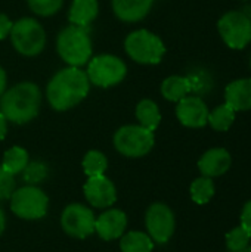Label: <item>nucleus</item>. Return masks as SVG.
I'll return each instance as SVG.
<instances>
[{
	"mask_svg": "<svg viewBox=\"0 0 251 252\" xmlns=\"http://www.w3.org/2000/svg\"><path fill=\"white\" fill-rule=\"evenodd\" d=\"M217 30L231 49H244L251 41V19L240 10L226 12L217 22Z\"/></svg>",
	"mask_w": 251,
	"mask_h": 252,
	"instance_id": "9",
	"label": "nucleus"
},
{
	"mask_svg": "<svg viewBox=\"0 0 251 252\" xmlns=\"http://www.w3.org/2000/svg\"><path fill=\"white\" fill-rule=\"evenodd\" d=\"M27 3L34 13L40 16H50L61 9L64 0H27Z\"/></svg>",
	"mask_w": 251,
	"mask_h": 252,
	"instance_id": "28",
	"label": "nucleus"
},
{
	"mask_svg": "<svg viewBox=\"0 0 251 252\" xmlns=\"http://www.w3.org/2000/svg\"><path fill=\"white\" fill-rule=\"evenodd\" d=\"M225 103L235 112L251 109V78H240L229 83L225 89Z\"/></svg>",
	"mask_w": 251,
	"mask_h": 252,
	"instance_id": "16",
	"label": "nucleus"
},
{
	"mask_svg": "<svg viewBox=\"0 0 251 252\" xmlns=\"http://www.w3.org/2000/svg\"><path fill=\"white\" fill-rule=\"evenodd\" d=\"M41 93L37 84L31 81L18 83L9 90H4L0 99V112L7 121L25 124L34 120L38 114Z\"/></svg>",
	"mask_w": 251,
	"mask_h": 252,
	"instance_id": "2",
	"label": "nucleus"
},
{
	"mask_svg": "<svg viewBox=\"0 0 251 252\" xmlns=\"http://www.w3.org/2000/svg\"><path fill=\"white\" fill-rule=\"evenodd\" d=\"M28 164V152L21 146H13L7 149L3 155L1 167L12 176L19 174Z\"/></svg>",
	"mask_w": 251,
	"mask_h": 252,
	"instance_id": "22",
	"label": "nucleus"
},
{
	"mask_svg": "<svg viewBox=\"0 0 251 252\" xmlns=\"http://www.w3.org/2000/svg\"><path fill=\"white\" fill-rule=\"evenodd\" d=\"M3 230H4V213L0 208V235L3 233Z\"/></svg>",
	"mask_w": 251,
	"mask_h": 252,
	"instance_id": "34",
	"label": "nucleus"
},
{
	"mask_svg": "<svg viewBox=\"0 0 251 252\" xmlns=\"http://www.w3.org/2000/svg\"><path fill=\"white\" fill-rule=\"evenodd\" d=\"M95 223L96 219L93 216V211L81 204L68 205L61 217V226L65 233L77 239H84L90 236L95 232Z\"/></svg>",
	"mask_w": 251,
	"mask_h": 252,
	"instance_id": "10",
	"label": "nucleus"
},
{
	"mask_svg": "<svg viewBox=\"0 0 251 252\" xmlns=\"http://www.w3.org/2000/svg\"><path fill=\"white\" fill-rule=\"evenodd\" d=\"M215 195V183L210 177H200L195 179L191 185V198L195 204L204 205L210 202Z\"/></svg>",
	"mask_w": 251,
	"mask_h": 252,
	"instance_id": "24",
	"label": "nucleus"
},
{
	"mask_svg": "<svg viewBox=\"0 0 251 252\" xmlns=\"http://www.w3.org/2000/svg\"><path fill=\"white\" fill-rule=\"evenodd\" d=\"M146 229L149 238L157 244H166L175 232V214L164 204H152L146 211Z\"/></svg>",
	"mask_w": 251,
	"mask_h": 252,
	"instance_id": "11",
	"label": "nucleus"
},
{
	"mask_svg": "<svg viewBox=\"0 0 251 252\" xmlns=\"http://www.w3.org/2000/svg\"><path fill=\"white\" fill-rule=\"evenodd\" d=\"M235 121V111L228 105L222 103L209 112V124L216 131H226Z\"/></svg>",
	"mask_w": 251,
	"mask_h": 252,
	"instance_id": "23",
	"label": "nucleus"
},
{
	"mask_svg": "<svg viewBox=\"0 0 251 252\" xmlns=\"http://www.w3.org/2000/svg\"><path fill=\"white\" fill-rule=\"evenodd\" d=\"M152 4L154 0H112V10L120 21L138 22L149 13Z\"/></svg>",
	"mask_w": 251,
	"mask_h": 252,
	"instance_id": "17",
	"label": "nucleus"
},
{
	"mask_svg": "<svg viewBox=\"0 0 251 252\" xmlns=\"http://www.w3.org/2000/svg\"><path fill=\"white\" fill-rule=\"evenodd\" d=\"M250 252H251V247H250Z\"/></svg>",
	"mask_w": 251,
	"mask_h": 252,
	"instance_id": "36",
	"label": "nucleus"
},
{
	"mask_svg": "<svg viewBox=\"0 0 251 252\" xmlns=\"http://www.w3.org/2000/svg\"><path fill=\"white\" fill-rule=\"evenodd\" d=\"M7 120L4 118V115L0 112V140H3L4 139V136H6V133H7V123H6Z\"/></svg>",
	"mask_w": 251,
	"mask_h": 252,
	"instance_id": "32",
	"label": "nucleus"
},
{
	"mask_svg": "<svg viewBox=\"0 0 251 252\" xmlns=\"http://www.w3.org/2000/svg\"><path fill=\"white\" fill-rule=\"evenodd\" d=\"M250 68H251V58H250Z\"/></svg>",
	"mask_w": 251,
	"mask_h": 252,
	"instance_id": "35",
	"label": "nucleus"
},
{
	"mask_svg": "<svg viewBox=\"0 0 251 252\" xmlns=\"http://www.w3.org/2000/svg\"><path fill=\"white\" fill-rule=\"evenodd\" d=\"M87 78L98 87H112L121 83L127 74L126 63L114 55H98L90 58L87 66Z\"/></svg>",
	"mask_w": 251,
	"mask_h": 252,
	"instance_id": "7",
	"label": "nucleus"
},
{
	"mask_svg": "<svg viewBox=\"0 0 251 252\" xmlns=\"http://www.w3.org/2000/svg\"><path fill=\"white\" fill-rule=\"evenodd\" d=\"M154 131H149L142 126H123L114 134L115 149L129 158H139L146 155L154 148Z\"/></svg>",
	"mask_w": 251,
	"mask_h": 252,
	"instance_id": "6",
	"label": "nucleus"
},
{
	"mask_svg": "<svg viewBox=\"0 0 251 252\" xmlns=\"http://www.w3.org/2000/svg\"><path fill=\"white\" fill-rule=\"evenodd\" d=\"M6 81H7V78H6V72H4V69L0 66V96L4 93V90H6Z\"/></svg>",
	"mask_w": 251,
	"mask_h": 252,
	"instance_id": "33",
	"label": "nucleus"
},
{
	"mask_svg": "<svg viewBox=\"0 0 251 252\" xmlns=\"http://www.w3.org/2000/svg\"><path fill=\"white\" fill-rule=\"evenodd\" d=\"M46 176H47V167L40 161L28 162L27 167L22 171V179L31 186L43 182L46 179Z\"/></svg>",
	"mask_w": 251,
	"mask_h": 252,
	"instance_id": "27",
	"label": "nucleus"
},
{
	"mask_svg": "<svg viewBox=\"0 0 251 252\" xmlns=\"http://www.w3.org/2000/svg\"><path fill=\"white\" fill-rule=\"evenodd\" d=\"M209 108L198 96H185L178 102L176 117L182 126L189 128H201L209 123Z\"/></svg>",
	"mask_w": 251,
	"mask_h": 252,
	"instance_id": "12",
	"label": "nucleus"
},
{
	"mask_svg": "<svg viewBox=\"0 0 251 252\" xmlns=\"http://www.w3.org/2000/svg\"><path fill=\"white\" fill-rule=\"evenodd\" d=\"M98 0H74L70 7L68 19L74 25L87 27L98 16Z\"/></svg>",
	"mask_w": 251,
	"mask_h": 252,
	"instance_id": "18",
	"label": "nucleus"
},
{
	"mask_svg": "<svg viewBox=\"0 0 251 252\" xmlns=\"http://www.w3.org/2000/svg\"><path fill=\"white\" fill-rule=\"evenodd\" d=\"M127 226V217L120 210H108L96 219L95 230L104 241L118 239Z\"/></svg>",
	"mask_w": 251,
	"mask_h": 252,
	"instance_id": "14",
	"label": "nucleus"
},
{
	"mask_svg": "<svg viewBox=\"0 0 251 252\" xmlns=\"http://www.w3.org/2000/svg\"><path fill=\"white\" fill-rule=\"evenodd\" d=\"M124 49L135 62L143 65L160 63L166 53L163 40L148 30H136L130 32L124 40Z\"/></svg>",
	"mask_w": 251,
	"mask_h": 252,
	"instance_id": "4",
	"label": "nucleus"
},
{
	"mask_svg": "<svg viewBox=\"0 0 251 252\" xmlns=\"http://www.w3.org/2000/svg\"><path fill=\"white\" fill-rule=\"evenodd\" d=\"M15 192V179L0 165V201L9 199Z\"/></svg>",
	"mask_w": 251,
	"mask_h": 252,
	"instance_id": "29",
	"label": "nucleus"
},
{
	"mask_svg": "<svg viewBox=\"0 0 251 252\" xmlns=\"http://www.w3.org/2000/svg\"><path fill=\"white\" fill-rule=\"evenodd\" d=\"M49 199L37 186H24L10 196V208L13 214L24 220H38L47 213Z\"/></svg>",
	"mask_w": 251,
	"mask_h": 252,
	"instance_id": "8",
	"label": "nucleus"
},
{
	"mask_svg": "<svg viewBox=\"0 0 251 252\" xmlns=\"http://www.w3.org/2000/svg\"><path fill=\"white\" fill-rule=\"evenodd\" d=\"M108 168L107 157L99 151H89L83 159V170L89 177L102 176Z\"/></svg>",
	"mask_w": 251,
	"mask_h": 252,
	"instance_id": "25",
	"label": "nucleus"
},
{
	"mask_svg": "<svg viewBox=\"0 0 251 252\" xmlns=\"http://www.w3.org/2000/svg\"><path fill=\"white\" fill-rule=\"evenodd\" d=\"M13 22L3 13H0V40H3L4 37H7L10 34Z\"/></svg>",
	"mask_w": 251,
	"mask_h": 252,
	"instance_id": "30",
	"label": "nucleus"
},
{
	"mask_svg": "<svg viewBox=\"0 0 251 252\" xmlns=\"http://www.w3.org/2000/svg\"><path fill=\"white\" fill-rule=\"evenodd\" d=\"M250 239V232H249L247 229H244L243 226H238V227L232 229V230L226 235V247H228L229 251L240 252L247 248Z\"/></svg>",
	"mask_w": 251,
	"mask_h": 252,
	"instance_id": "26",
	"label": "nucleus"
},
{
	"mask_svg": "<svg viewBox=\"0 0 251 252\" xmlns=\"http://www.w3.org/2000/svg\"><path fill=\"white\" fill-rule=\"evenodd\" d=\"M232 165L231 154L223 148H213L207 151L198 161V168L206 177H217L225 174Z\"/></svg>",
	"mask_w": 251,
	"mask_h": 252,
	"instance_id": "15",
	"label": "nucleus"
},
{
	"mask_svg": "<svg viewBox=\"0 0 251 252\" xmlns=\"http://www.w3.org/2000/svg\"><path fill=\"white\" fill-rule=\"evenodd\" d=\"M241 226L251 233V201H249L241 213Z\"/></svg>",
	"mask_w": 251,
	"mask_h": 252,
	"instance_id": "31",
	"label": "nucleus"
},
{
	"mask_svg": "<svg viewBox=\"0 0 251 252\" xmlns=\"http://www.w3.org/2000/svg\"><path fill=\"white\" fill-rule=\"evenodd\" d=\"M84 195L89 204L96 208H108L117 199L114 183L104 174L89 177L84 185Z\"/></svg>",
	"mask_w": 251,
	"mask_h": 252,
	"instance_id": "13",
	"label": "nucleus"
},
{
	"mask_svg": "<svg viewBox=\"0 0 251 252\" xmlns=\"http://www.w3.org/2000/svg\"><path fill=\"white\" fill-rule=\"evenodd\" d=\"M9 35L16 52L24 56H36L46 46V32L34 18H21L16 21Z\"/></svg>",
	"mask_w": 251,
	"mask_h": 252,
	"instance_id": "5",
	"label": "nucleus"
},
{
	"mask_svg": "<svg viewBox=\"0 0 251 252\" xmlns=\"http://www.w3.org/2000/svg\"><path fill=\"white\" fill-rule=\"evenodd\" d=\"M136 118L139 121V126L149 131H154L161 123V112L154 100L143 99L136 106Z\"/></svg>",
	"mask_w": 251,
	"mask_h": 252,
	"instance_id": "20",
	"label": "nucleus"
},
{
	"mask_svg": "<svg viewBox=\"0 0 251 252\" xmlns=\"http://www.w3.org/2000/svg\"><path fill=\"white\" fill-rule=\"evenodd\" d=\"M120 248L123 252H151L154 241L143 232H129L121 238Z\"/></svg>",
	"mask_w": 251,
	"mask_h": 252,
	"instance_id": "21",
	"label": "nucleus"
},
{
	"mask_svg": "<svg viewBox=\"0 0 251 252\" xmlns=\"http://www.w3.org/2000/svg\"><path fill=\"white\" fill-rule=\"evenodd\" d=\"M90 81L86 71L68 66L58 71L47 84V100L55 111H68L77 106L89 93Z\"/></svg>",
	"mask_w": 251,
	"mask_h": 252,
	"instance_id": "1",
	"label": "nucleus"
},
{
	"mask_svg": "<svg viewBox=\"0 0 251 252\" xmlns=\"http://www.w3.org/2000/svg\"><path fill=\"white\" fill-rule=\"evenodd\" d=\"M56 49L59 56L70 66H83L92 58V40L86 27L68 25L65 27L56 40Z\"/></svg>",
	"mask_w": 251,
	"mask_h": 252,
	"instance_id": "3",
	"label": "nucleus"
},
{
	"mask_svg": "<svg viewBox=\"0 0 251 252\" xmlns=\"http://www.w3.org/2000/svg\"><path fill=\"white\" fill-rule=\"evenodd\" d=\"M192 89H194V84H192L191 78L180 77V75H172L163 81L161 94L170 102H179L180 99L188 96Z\"/></svg>",
	"mask_w": 251,
	"mask_h": 252,
	"instance_id": "19",
	"label": "nucleus"
}]
</instances>
